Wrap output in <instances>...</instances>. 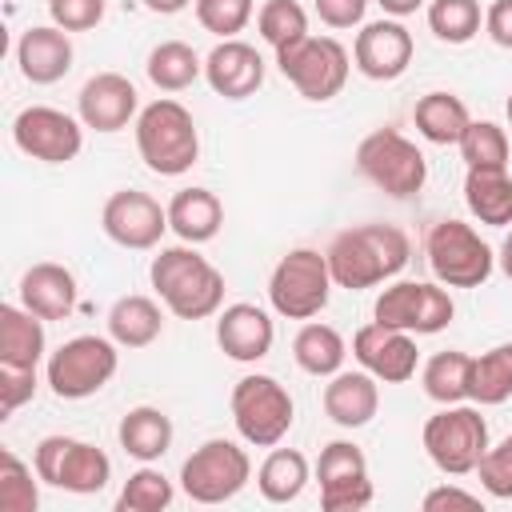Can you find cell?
Wrapping results in <instances>:
<instances>
[{"instance_id": "cell-36", "label": "cell", "mask_w": 512, "mask_h": 512, "mask_svg": "<svg viewBox=\"0 0 512 512\" xmlns=\"http://www.w3.org/2000/svg\"><path fill=\"white\" fill-rule=\"evenodd\" d=\"M256 28L272 52H284L308 36V12L296 0H264L256 12Z\"/></svg>"}, {"instance_id": "cell-35", "label": "cell", "mask_w": 512, "mask_h": 512, "mask_svg": "<svg viewBox=\"0 0 512 512\" xmlns=\"http://www.w3.org/2000/svg\"><path fill=\"white\" fill-rule=\"evenodd\" d=\"M512 396V340L472 360V404H504Z\"/></svg>"}, {"instance_id": "cell-19", "label": "cell", "mask_w": 512, "mask_h": 512, "mask_svg": "<svg viewBox=\"0 0 512 512\" xmlns=\"http://www.w3.org/2000/svg\"><path fill=\"white\" fill-rule=\"evenodd\" d=\"M76 116L92 132H120L140 116V96L136 84L120 72H96L84 80L76 96Z\"/></svg>"}, {"instance_id": "cell-40", "label": "cell", "mask_w": 512, "mask_h": 512, "mask_svg": "<svg viewBox=\"0 0 512 512\" xmlns=\"http://www.w3.org/2000/svg\"><path fill=\"white\" fill-rule=\"evenodd\" d=\"M36 468H28L12 448L0 452V512H36L40 488Z\"/></svg>"}, {"instance_id": "cell-4", "label": "cell", "mask_w": 512, "mask_h": 512, "mask_svg": "<svg viewBox=\"0 0 512 512\" xmlns=\"http://www.w3.org/2000/svg\"><path fill=\"white\" fill-rule=\"evenodd\" d=\"M228 408H232V424H236L240 440L252 448H276L296 420V404H292L288 388L264 372L240 376L232 384Z\"/></svg>"}, {"instance_id": "cell-23", "label": "cell", "mask_w": 512, "mask_h": 512, "mask_svg": "<svg viewBox=\"0 0 512 512\" xmlns=\"http://www.w3.org/2000/svg\"><path fill=\"white\" fill-rule=\"evenodd\" d=\"M76 276L56 260H40L20 276V304L40 320H68L76 312Z\"/></svg>"}, {"instance_id": "cell-18", "label": "cell", "mask_w": 512, "mask_h": 512, "mask_svg": "<svg viewBox=\"0 0 512 512\" xmlns=\"http://www.w3.org/2000/svg\"><path fill=\"white\" fill-rule=\"evenodd\" d=\"M412 32L400 24V20H372L356 32V44H352V64L360 68V76L368 80H396L408 72L412 64Z\"/></svg>"}, {"instance_id": "cell-42", "label": "cell", "mask_w": 512, "mask_h": 512, "mask_svg": "<svg viewBox=\"0 0 512 512\" xmlns=\"http://www.w3.org/2000/svg\"><path fill=\"white\" fill-rule=\"evenodd\" d=\"M476 476H480V484H484L488 496L512 500V432L500 444H488V452L476 464Z\"/></svg>"}, {"instance_id": "cell-3", "label": "cell", "mask_w": 512, "mask_h": 512, "mask_svg": "<svg viewBox=\"0 0 512 512\" xmlns=\"http://www.w3.org/2000/svg\"><path fill=\"white\" fill-rule=\"evenodd\" d=\"M136 152H140L148 172L184 176L200 160V132H196L192 112L172 96H160L148 108H140V116H136Z\"/></svg>"}, {"instance_id": "cell-37", "label": "cell", "mask_w": 512, "mask_h": 512, "mask_svg": "<svg viewBox=\"0 0 512 512\" xmlns=\"http://www.w3.org/2000/svg\"><path fill=\"white\" fill-rule=\"evenodd\" d=\"M460 156L468 168H508V152H512V140L500 124L492 120H472L464 128V136L456 140Z\"/></svg>"}, {"instance_id": "cell-44", "label": "cell", "mask_w": 512, "mask_h": 512, "mask_svg": "<svg viewBox=\"0 0 512 512\" xmlns=\"http://www.w3.org/2000/svg\"><path fill=\"white\" fill-rule=\"evenodd\" d=\"M32 396H36V368L0 364V412L12 416V412L24 408Z\"/></svg>"}, {"instance_id": "cell-7", "label": "cell", "mask_w": 512, "mask_h": 512, "mask_svg": "<svg viewBox=\"0 0 512 512\" xmlns=\"http://www.w3.org/2000/svg\"><path fill=\"white\" fill-rule=\"evenodd\" d=\"M356 168L368 184L388 192L392 200H408L424 188L428 180V160L424 152L396 128H376L356 144Z\"/></svg>"}, {"instance_id": "cell-46", "label": "cell", "mask_w": 512, "mask_h": 512, "mask_svg": "<svg viewBox=\"0 0 512 512\" xmlns=\"http://www.w3.org/2000/svg\"><path fill=\"white\" fill-rule=\"evenodd\" d=\"M484 32L492 36V44L512 48V0H492L484 8Z\"/></svg>"}, {"instance_id": "cell-47", "label": "cell", "mask_w": 512, "mask_h": 512, "mask_svg": "<svg viewBox=\"0 0 512 512\" xmlns=\"http://www.w3.org/2000/svg\"><path fill=\"white\" fill-rule=\"evenodd\" d=\"M440 508H480V496L476 492H464L456 484H440L424 496V512H440Z\"/></svg>"}, {"instance_id": "cell-34", "label": "cell", "mask_w": 512, "mask_h": 512, "mask_svg": "<svg viewBox=\"0 0 512 512\" xmlns=\"http://www.w3.org/2000/svg\"><path fill=\"white\" fill-rule=\"evenodd\" d=\"M144 72L148 80L160 88V92H184L196 84V76H204V60L196 56L192 44L184 40H160L148 60H144Z\"/></svg>"}, {"instance_id": "cell-45", "label": "cell", "mask_w": 512, "mask_h": 512, "mask_svg": "<svg viewBox=\"0 0 512 512\" xmlns=\"http://www.w3.org/2000/svg\"><path fill=\"white\" fill-rule=\"evenodd\" d=\"M364 12H368V0H316V16L328 28H356L364 24Z\"/></svg>"}, {"instance_id": "cell-22", "label": "cell", "mask_w": 512, "mask_h": 512, "mask_svg": "<svg viewBox=\"0 0 512 512\" xmlns=\"http://www.w3.org/2000/svg\"><path fill=\"white\" fill-rule=\"evenodd\" d=\"M72 40L56 24H36L16 40V64L28 84H56L72 72Z\"/></svg>"}, {"instance_id": "cell-28", "label": "cell", "mask_w": 512, "mask_h": 512, "mask_svg": "<svg viewBox=\"0 0 512 512\" xmlns=\"http://www.w3.org/2000/svg\"><path fill=\"white\" fill-rule=\"evenodd\" d=\"M464 204L480 224L508 228L512 224V176H508V168H468Z\"/></svg>"}, {"instance_id": "cell-9", "label": "cell", "mask_w": 512, "mask_h": 512, "mask_svg": "<svg viewBox=\"0 0 512 512\" xmlns=\"http://www.w3.org/2000/svg\"><path fill=\"white\" fill-rule=\"evenodd\" d=\"M252 480V460L236 440L212 436L180 464V492L192 504H224Z\"/></svg>"}, {"instance_id": "cell-24", "label": "cell", "mask_w": 512, "mask_h": 512, "mask_svg": "<svg viewBox=\"0 0 512 512\" xmlns=\"http://www.w3.org/2000/svg\"><path fill=\"white\" fill-rule=\"evenodd\" d=\"M380 408V380L372 372H336L324 384V416L340 428H364Z\"/></svg>"}, {"instance_id": "cell-16", "label": "cell", "mask_w": 512, "mask_h": 512, "mask_svg": "<svg viewBox=\"0 0 512 512\" xmlns=\"http://www.w3.org/2000/svg\"><path fill=\"white\" fill-rule=\"evenodd\" d=\"M100 228L112 244L132 248V252H148L168 232V208H160V200L140 192V188H120L104 200Z\"/></svg>"}, {"instance_id": "cell-30", "label": "cell", "mask_w": 512, "mask_h": 512, "mask_svg": "<svg viewBox=\"0 0 512 512\" xmlns=\"http://www.w3.org/2000/svg\"><path fill=\"white\" fill-rule=\"evenodd\" d=\"M412 124L428 144H456L472 124V116L456 92H424L412 108Z\"/></svg>"}, {"instance_id": "cell-50", "label": "cell", "mask_w": 512, "mask_h": 512, "mask_svg": "<svg viewBox=\"0 0 512 512\" xmlns=\"http://www.w3.org/2000/svg\"><path fill=\"white\" fill-rule=\"evenodd\" d=\"M496 260H500V272L512 280V232L504 236V244H500V256H496Z\"/></svg>"}, {"instance_id": "cell-39", "label": "cell", "mask_w": 512, "mask_h": 512, "mask_svg": "<svg viewBox=\"0 0 512 512\" xmlns=\"http://www.w3.org/2000/svg\"><path fill=\"white\" fill-rule=\"evenodd\" d=\"M484 24L480 0H432L428 4V28L444 44H468Z\"/></svg>"}, {"instance_id": "cell-14", "label": "cell", "mask_w": 512, "mask_h": 512, "mask_svg": "<svg viewBox=\"0 0 512 512\" xmlns=\"http://www.w3.org/2000/svg\"><path fill=\"white\" fill-rule=\"evenodd\" d=\"M12 144L40 164H68L84 148V120L52 104H28L12 120Z\"/></svg>"}, {"instance_id": "cell-10", "label": "cell", "mask_w": 512, "mask_h": 512, "mask_svg": "<svg viewBox=\"0 0 512 512\" xmlns=\"http://www.w3.org/2000/svg\"><path fill=\"white\" fill-rule=\"evenodd\" d=\"M276 64H280L284 80L312 104L340 96L348 84V72H352L348 48L336 36H312V32L300 44L276 52Z\"/></svg>"}, {"instance_id": "cell-13", "label": "cell", "mask_w": 512, "mask_h": 512, "mask_svg": "<svg viewBox=\"0 0 512 512\" xmlns=\"http://www.w3.org/2000/svg\"><path fill=\"white\" fill-rule=\"evenodd\" d=\"M452 316H456L452 296L440 284H424V280H396L372 304V320L412 336H436L452 324Z\"/></svg>"}, {"instance_id": "cell-1", "label": "cell", "mask_w": 512, "mask_h": 512, "mask_svg": "<svg viewBox=\"0 0 512 512\" xmlns=\"http://www.w3.org/2000/svg\"><path fill=\"white\" fill-rule=\"evenodd\" d=\"M324 256H328L336 288L364 292V288L392 280L408 264L412 244H408V232L396 224H356V228L336 232Z\"/></svg>"}, {"instance_id": "cell-11", "label": "cell", "mask_w": 512, "mask_h": 512, "mask_svg": "<svg viewBox=\"0 0 512 512\" xmlns=\"http://www.w3.org/2000/svg\"><path fill=\"white\" fill-rule=\"evenodd\" d=\"M428 268L444 288H480L492 268H496V252L480 240V232L464 220H440L428 232Z\"/></svg>"}, {"instance_id": "cell-26", "label": "cell", "mask_w": 512, "mask_h": 512, "mask_svg": "<svg viewBox=\"0 0 512 512\" xmlns=\"http://www.w3.org/2000/svg\"><path fill=\"white\" fill-rule=\"evenodd\" d=\"M220 224H224V204L208 188H180L168 200V228L184 244H208V240H216Z\"/></svg>"}, {"instance_id": "cell-32", "label": "cell", "mask_w": 512, "mask_h": 512, "mask_svg": "<svg viewBox=\"0 0 512 512\" xmlns=\"http://www.w3.org/2000/svg\"><path fill=\"white\" fill-rule=\"evenodd\" d=\"M292 356L300 364V372L308 376H336L344 368V356H348V344L344 336L332 328V324H320V320H308L296 340H292Z\"/></svg>"}, {"instance_id": "cell-41", "label": "cell", "mask_w": 512, "mask_h": 512, "mask_svg": "<svg viewBox=\"0 0 512 512\" xmlns=\"http://www.w3.org/2000/svg\"><path fill=\"white\" fill-rule=\"evenodd\" d=\"M256 4L252 0H196V20L204 32L220 36V40H232L236 32L248 28Z\"/></svg>"}, {"instance_id": "cell-2", "label": "cell", "mask_w": 512, "mask_h": 512, "mask_svg": "<svg viewBox=\"0 0 512 512\" xmlns=\"http://www.w3.org/2000/svg\"><path fill=\"white\" fill-rule=\"evenodd\" d=\"M148 280L176 320H208L224 308V272L196 252V244H172L152 256Z\"/></svg>"}, {"instance_id": "cell-21", "label": "cell", "mask_w": 512, "mask_h": 512, "mask_svg": "<svg viewBox=\"0 0 512 512\" xmlns=\"http://www.w3.org/2000/svg\"><path fill=\"white\" fill-rule=\"evenodd\" d=\"M204 80L224 100H248L264 84V56L244 40H220L204 56Z\"/></svg>"}, {"instance_id": "cell-33", "label": "cell", "mask_w": 512, "mask_h": 512, "mask_svg": "<svg viewBox=\"0 0 512 512\" xmlns=\"http://www.w3.org/2000/svg\"><path fill=\"white\" fill-rule=\"evenodd\" d=\"M256 488L268 504H292L308 488V456L296 448H272L256 468Z\"/></svg>"}, {"instance_id": "cell-31", "label": "cell", "mask_w": 512, "mask_h": 512, "mask_svg": "<svg viewBox=\"0 0 512 512\" xmlns=\"http://www.w3.org/2000/svg\"><path fill=\"white\" fill-rule=\"evenodd\" d=\"M472 360L476 356H468L460 348L436 352L424 364V372H420L424 396L436 400V404H464V400H472Z\"/></svg>"}, {"instance_id": "cell-51", "label": "cell", "mask_w": 512, "mask_h": 512, "mask_svg": "<svg viewBox=\"0 0 512 512\" xmlns=\"http://www.w3.org/2000/svg\"><path fill=\"white\" fill-rule=\"evenodd\" d=\"M504 112H508V128H512V92H508V104H504Z\"/></svg>"}, {"instance_id": "cell-17", "label": "cell", "mask_w": 512, "mask_h": 512, "mask_svg": "<svg viewBox=\"0 0 512 512\" xmlns=\"http://www.w3.org/2000/svg\"><path fill=\"white\" fill-rule=\"evenodd\" d=\"M352 356H356L360 368L372 372L380 384H404V380L416 376V364H420V352H416L412 332L388 328V324H380V320L356 328V336H352Z\"/></svg>"}, {"instance_id": "cell-5", "label": "cell", "mask_w": 512, "mask_h": 512, "mask_svg": "<svg viewBox=\"0 0 512 512\" xmlns=\"http://www.w3.org/2000/svg\"><path fill=\"white\" fill-rule=\"evenodd\" d=\"M332 268L328 256L316 248H292L276 260L268 276V304L284 320H312L324 312L332 296Z\"/></svg>"}, {"instance_id": "cell-12", "label": "cell", "mask_w": 512, "mask_h": 512, "mask_svg": "<svg viewBox=\"0 0 512 512\" xmlns=\"http://www.w3.org/2000/svg\"><path fill=\"white\" fill-rule=\"evenodd\" d=\"M32 468L44 484L76 496H92L112 480V460L76 436H44L32 452Z\"/></svg>"}, {"instance_id": "cell-48", "label": "cell", "mask_w": 512, "mask_h": 512, "mask_svg": "<svg viewBox=\"0 0 512 512\" xmlns=\"http://www.w3.org/2000/svg\"><path fill=\"white\" fill-rule=\"evenodd\" d=\"M392 20H404V16H412L416 8H424V0H376Z\"/></svg>"}, {"instance_id": "cell-25", "label": "cell", "mask_w": 512, "mask_h": 512, "mask_svg": "<svg viewBox=\"0 0 512 512\" xmlns=\"http://www.w3.org/2000/svg\"><path fill=\"white\" fill-rule=\"evenodd\" d=\"M172 436H176L172 416H168L164 408H152V404L128 408V412L120 416V428H116L120 448H124L132 460H140V464H156V460L172 448Z\"/></svg>"}, {"instance_id": "cell-29", "label": "cell", "mask_w": 512, "mask_h": 512, "mask_svg": "<svg viewBox=\"0 0 512 512\" xmlns=\"http://www.w3.org/2000/svg\"><path fill=\"white\" fill-rule=\"evenodd\" d=\"M160 332H164V312L152 296L132 292V296H120L108 308V336L120 348H148Z\"/></svg>"}, {"instance_id": "cell-27", "label": "cell", "mask_w": 512, "mask_h": 512, "mask_svg": "<svg viewBox=\"0 0 512 512\" xmlns=\"http://www.w3.org/2000/svg\"><path fill=\"white\" fill-rule=\"evenodd\" d=\"M44 352H48L44 320L28 312L24 304H4L0 308V364L40 368Z\"/></svg>"}, {"instance_id": "cell-6", "label": "cell", "mask_w": 512, "mask_h": 512, "mask_svg": "<svg viewBox=\"0 0 512 512\" xmlns=\"http://www.w3.org/2000/svg\"><path fill=\"white\" fill-rule=\"evenodd\" d=\"M116 348L120 344L112 336H96V332L64 340L56 352H48V368H44L52 396H60V400L96 396L120 368V352Z\"/></svg>"}, {"instance_id": "cell-43", "label": "cell", "mask_w": 512, "mask_h": 512, "mask_svg": "<svg viewBox=\"0 0 512 512\" xmlns=\"http://www.w3.org/2000/svg\"><path fill=\"white\" fill-rule=\"evenodd\" d=\"M108 0H48V16L64 32H88L104 20Z\"/></svg>"}, {"instance_id": "cell-20", "label": "cell", "mask_w": 512, "mask_h": 512, "mask_svg": "<svg viewBox=\"0 0 512 512\" xmlns=\"http://www.w3.org/2000/svg\"><path fill=\"white\" fill-rule=\"evenodd\" d=\"M276 324L260 304H228L216 312V344L228 360L256 364L272 352Z\"/></svg>"}, {"instance_id": "cell-8", "label": "cell", "mask_w": 512, "mask_h": 512, "mask_svg": "<svg viewBox=\"0 0 512 512\" xmlns=\"http://www.w3.org/2000/svg\"><path fill=\"white\" fill-rule=\"evenodd\" d=\"M424 452L444 476H468L476 472L480 456L488 452V420L480 408L464 404H440L436 416L424 424Z\"/></svg>"}, {"instance_id": "cell-38", "label": "cell", "mask_w": 512, "mask_h": 512, "mask_svg": "<svg viewBox=\"0 0 512 512\" xmlns=\"http://www.w3.org/2000/svg\"><path fill=\"white\" fill-rule=\"evenodd\" d=\"M172 500H176L172 480H168L160 468L144 464V468H136V472L124 480V488H120V496H116V508H120V512H164Z\"/></svg>"}, {"instance_id": "cell-49", "label": "cell", "mask_w": 512, "mask_h": 512, "mask_svg": "<svg viewBox=\"0 0 512 512\" xmlns=\"http://www.w3.org/2000/svg\"><path fill=\"white\" fill-rule=\"evenodd\" d=\"M188 4H196V0H144V8L156 12V16H176V12H184Z\"/></svg>"}, {"instance_id": "cell-15", "label": "cell", "mask_w": 512, "mask_h": 512, "mask_svg": "<svg viewBox=\"0 0 512 512\" xmlns=\"http://www.w3.org/2000/svg\"><path fill=\"white\" fill-rule=\"evenodd\" d=\"M316 480H320V508L324 512H360L372 504L368 456L352 440H332L320 448Z\"/></svg>"}]
</instances>
